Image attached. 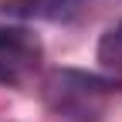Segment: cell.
I'll return each mask as SVG.
<instances>
[{
  "mask_svg": "<svg viewBox=\"0 0 122 122\" xmlns=\"http://www.w3.org/2000/svg\"><path fill=\"white\" fill-rule=\"evenodd\" d=\"M41 61V44L20 27H0V81L17 85Z\"/></svg>",
  "mask_w": 122,
  "mask_h": 122,
  "instance_id": "1",
  "label": "cell"
},
{
  "mask_svg": "<svg viewBox=\"0 0 122 122\" xmlns=\"http://www.w3.org/2000/svg\"><path fill=\"white\" fill-rule=\"evenodd\" d=\"M98 61L105 68H122V24L112 27L98 44Z\"/></svg>",
  "mask_w": 122,
  "mask_h": 122,
  "instance_id": "2",
  "label": "cell"
},
{
  "mask_svg": "<svg viewBox=\"0 0 122 122\" xmlns=\"http://www.w3.org/2000/svg\"><path fill=\"white\" fill-rule=\"evenodd\" d=\"M88 7V0H41V17L51 20H68L75 10Z\"/></svg>",
  "mask_w": 122,
  "mask_h": 122,
  "instance_id": "3",
  "label": "cell"
}]
</instances>
